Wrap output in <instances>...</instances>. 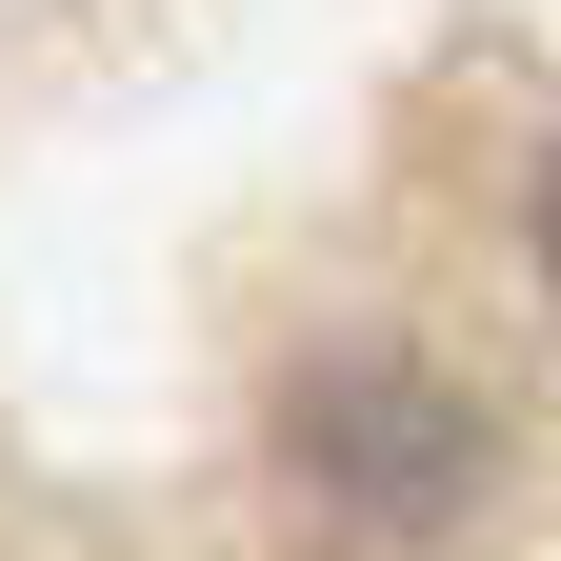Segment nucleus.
Returning a JSON list of instances; mask_svg holds the SVG:
<instances>
[{
	"label": "nucleus",
	"instance_id": "f03ea898",
	"mask_svg": "<svg viewBox=\"0 0 561 561\" xmlns=\"http://www.w3.org/2000/svg\"><path fill=\"white\" fill-rule=\"evenodd\" d=\"M522 261H541V301H561V121H541V161H522Z\"/></svg>",
	"mask_w": 561,
	"mask_h": 561
},
{
	"label": "nucleus",
	"instance_id": "f257e3e1",
	"mask_svg": "<svg viewBox=\"0 0 561 561\" xmlns=\"http://www.w3.org/2000/svg\"><path fill=\"white\" fill-rule=\"evenodd\" d=\"M280 502L341 561H442L502 502V421H481L461 362H421V341H321L280 381Z\"/></svg>",
	"mask_w": 561,
	"mask_h": 561
}]
</instances>
